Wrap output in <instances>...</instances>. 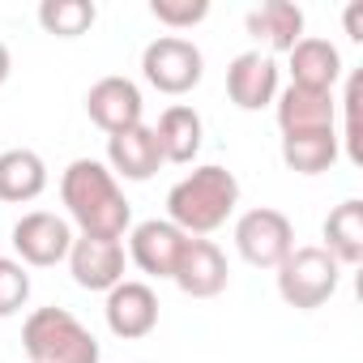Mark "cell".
<instances>
[{"label": "cell", "instance_id": "6da1fadb", "mask_svg": "<svg viewBox=\"0 0 363 363\" xmlns=\"http://www.w3.org/2000/svg\"><path fill=\"white\" fill-rule=\"evenodd\" d=\"M60 197L69 206V218L82 227V235L120 240L128 231V223H133V206L120 193V179L94 158H73L65 167Z\"/></svg>", "mask_w": 363, "mask_h": 363}, {"label": "cell", "instance_id": "7a4b0ae2", "mask_svg": "<svg viewBox=\"0 0 363 363\" xmlns=\"http://www.w3.org/2000/svg\"><path fill=\"white\" fill-rule=\"evenodd\" d=\"M235 206H240V179L227 167L210 162V167L189 171L167 193V223H175L193 240H206L235 214Z\"/></svg>", "mask_w": 363, "mask_h": 363}, {"label": "cell", "instance_id": "3957f363", "mask_svg": "<svg viewBox=\"0 0 363 363\" xmlns=\"http://www.w3.org/2000/svg\"><path fill=\"white\" fill-rule=\"evenodd\" d=\"M22 346L30 363H99L94 333L69 308H35L22 325Z\"/></svg>", "mask_w": 363, "mask_h": 363}, {"label": "cell", "instance_id": "277c9868", "mask_svg": "<svg viewBox=\"0 0 363 363\" xmlns=\"http://www.w3.org/2000/svg\"><path fill=\"white\" fill-rule=\"evenodd\" d=\"M337 282H342V265L320 244L291 248V257L278 265V295L299 312L325 308L337 295Z\"/></svg>", "mask_w": 363, "mask_h": 363}, {"label": "cell", "instance_id": "5b68a950", "mask_svg": "<svg viewBox=\"0 0 363 363\" xmlns=\"http://www.w3.org/2000/svg\"><path fill=\"white\" fill-rule=\"evenodd\" d=\"M141 73L158 94H189L201 73H206V56L193 39H179V35H158L145 52H141Z\"/></svg>", "mask_w": 363, "mask_h": 363}, {"label": "cell", "instance_id": "8992f818", "mask_svg": "<svg viewBox=\"0 0 363 363\" xmlns=\"http://www.w3.org/2000/svg\"><path fill=\"white\" fill-rule=\"evenodd\" d=\"M235 248H240V257H244L248 265H257V269H278V265L291 257V248H295V227H291V218H286L282 210L257 206V210H248V214L235 223Z\"/></svg>", "mask_w": 363, "mask_h": 363}, {"label": "cell", "instance_id": "52a82bcc", "mask_svg": "<svg viewBox=\"0 0 363 363\" xmlns=\"http://www.w3.org/2000/svg\"><path fill=\"white\" fill-rule=\"evenodd\" d=\"M69 248H73V227L60 214L30 210L13 227V252L22 257V265H35V269L60 265L69 257Z\"/></svg>", "mask_w": 363, "mask_h": 363}, {"label": "cell", "instance_id": "ba28073f", "mask_svg": "<svg viewBox=\"0 0 363 363\" xmlns=\"http://www.w3.org/2000/svg\"><path fill=\"white\" fill-rule=\"evenodd\" d=\"M184 244H189V235L179 231L175 223H167V218H145V223H137L133 235H128V257H133V265H137L141 274H150V278H171L175 265H179Z\"/></svg>", "mask_w": 363, "mask_h": 363}, {"label": "cell", "instance_id": "9c48e42d", "mask_svg": "<svg viewBox=\"0 0 363 363\" xmlns=\"http://www.w3.org/2000/svg\"><path fill=\"white\" fill-rule=\"evenodd\" d=\"M227 278H231V269H227L223 248L214 240H193L189 235V244H184V252H179V265H175L171 282L184 291L189 299H214V295L227 291Z\"/></svg>", "mask_w": 363, "mask_h": 363}, {"label": "cell", "instance_id": "30bf717a", "mask_svg": "<svg viewBox=\"0 0 363 363\" xmlns=\"http://www.w3.org/2000/svg\"><path fill=\"white\" fill-rule=\"evenodd\" d=\"M65 261L82 291H111L116 282H124V244L120 240L73 235V248Z\"/></svg>", "mask_w": 363, "mask_h": 363}, {"label": "cell", "instance_id": "8fae6325", "mask_svg": "<svg viewBox=\"0 0 363 363\" xmlns=\"http://www.w3.org/2000/svg\"><path fill=\"white\" fill-rule=\"evenodd\" d=\"M141 111H145L141 90H137V82H128V77H103V82H94V86L86 90V116H90L107 137H116V133H124V128H137V124H141Z\"/></svg>", "mask_w": 363, "mask_h": 363}, {"label": "cell", "instance_id": "7c38bea8", "mask_svg": "<svg viewBox=\"0 0 363 363\" xmlns=\"http://www.w3.org/2000/svg\"><path fill=\"white\" fill-rule=\"evenodd\" d=\"M107 329L116 333V337H124V342H137V337H145V333H154V325H158V295H154V286L150 282H116L111 291H107Z\"/></svg>", "mask_w": 363, "mask_h": 363}, {"label": "cell", "instance_id": "4fadbf2b", "mask_svg": "<svg viewBox=\"0 0 363 363\" xmlns=\"http://www.w3.org/2000/svg\"><path fill=\"white\" fill-rule=\"evenodd\" d=\"M227 94L240 111H261L278 99V65L261 52H240L227 69Z\"/></svg>", "mask_w": 363, "mask_h": 363}, {"label": "cell", "instance_id": "5bb4252c", "mask_svg": "<svg viewBox=\"0 0 363 363\" xmlns=\"http://www.w3.org/2000/svg\"><path fill=\"white\" fill-rule=\"evenodd\" d=\"M286 56H291V86H299V90L333 94V86L342 82V52L329 39L303 35Z\"/></svg>", "mask_w": 363, "mask_h": 363}, {"label": "cell", "instance_id": "9a60e30c", "mask_svg": "<svg viewBox=\"0 0 363 363\" xmlns=\"http://www.w3.org/2000/svg\"><path fill=\"white\" fill-rule=\"evenodd\" d=\"M107 171L111 175H120V179H150V175H158V167H162V150H158V137H154V128H145V124H137V128H124V133H116V137H107Z\"/></svg>", "mask_w": 363, "mask_h": 363}, {"label": "cell", "instance_id": "2e32d148", "mask_svg": "<svg viewBox=\"0 0 363 363\" xmlns=\"http://www.w3.org/2000/svg\"><path fill=\"white\" fill-rule=\"evenodd\" d=\"M248 35L257 43H265L269 52H291L303 39V9L291 5V0H265V5L248 9L244 18Z\"/></svg>", "mask_w": 363, "mask_h": 363}, {"label": "cell", "instance_id": "e0dca14e", "mask_svg": "<svg viewBox=\"0 0 363 363\" xmlns=\"http://www.w3.org/2000/svg\"><path fill=\"white\" fill-rule=\"evenodd\" d=\"M48 189V162L35 150H5L0 154V206H26Z\"/></svg>", "mask_w": 363, "mask_h": 363}, {"label": "cell", "instance_id": "ac0fdd59", "mask_svg": "<svg viewBox=\"0 0 363 363\" xmlns=\"http://www.w3.org/2000/svg\"><path fill=\"white\" fill-rule=\"evenodd\" d=\"M274 107H278V128H282V137L333 128V111H337L333 94H312V90H299V86H286V90L274 99Z\"/></svg>", "mask_w": 363, "mask_h": 363}, {"label": "cell", "instance_id": "d6986e66", "mask_svg": "<svg viewBox=\"0 0 363 363\" xmlns=\"http://www.w3.org/2000/svg\"><path fill=\"white\" fill-rule=\"evenodd\" d=\"M158 150H162V162H193L197 150H201V116L189 107V103H171L162 116H158Z\"/></svg>", "mask_w": 363, "mask_h": 363}, {"label": "cell", "instance_id": "ffe728a7", "mask_svg": "<svg viewBox=\"0 0 363 363\" xmlns=\"http://www.w3.org/2000/svg\"><path fill=\"white\" fill-rule=\"evenodd\" d=\"M320 231H325L320 248L337 265H359L363 261V201L359 197H346L342 206H333Z\"/></svg>", "mask_w": 363, "mask_h": 363}, {"label": "cell", "instance_id": "44dd1931", "mask_svg": "<svg viewBox=\"0 0 363 363\" xmlns=\"http://www.w3.org/2000/svg\"><path fill=\"white\" fill-rule=\"evenodd\" d=\"M342 154V141H337V128H316V133H291L282 137V162L295 171V175H320L337 162Z\"/></svg>", "mask_w": 363, "mask_h": 363}, {"label": "cell", "instance_id": "7402d4cb", "mask_svg": "<svg viewBox=\"0 0 363 363\" xmlns=\"http://www.w3.org/2000/svg\"><path fill=\"white\" fill-rule=\"evenodd\" d=\"M94 0H43L39 5V26L56 39H82L94 26Z\"/></svg>", "mask_w": 363, "mask_h": 363}, {"label": "cell", "instance_id": "603a6c76", "mask_svg": "<svg viewBox=\"0 0 363 363\" xmlns=\"http://www.w3.org/2000/svg\"><path fill=\"white\" fill-rule=\"evenodd\" d=\"M30 299V274L22 261L13 257H0V316H13L22 312Z\"/></svg>", "mask_w": 363, "mask_h": 363}, {"label": "cell", "instance_id": "cb8c5ba5", "mask_svg": "<svg viewBox=\"0 0 363 363\" xmlns=\"http://www.w3.org/2000/svg\"><path fill=\"white\" fill-rule=\"evenodd\" d=\"M150 13L171 30H189L210 18V0H150Z\"/></svg>", "mask_w": 363, "mask_h": 363}, {"label": "cell", "instance_id": "d4e9b609", "mask_svg": "<svg viewBox=\"0 0 363 363\" xmlns=\"http://www.w3.org/2000/svg\"><path fill=\"white\" fill-rule=\"evenodd\" d=\"M359 99H363V77L354 73L350 82H346V133L337 137V141H346V158L359 167L363 162V137H359Z\"/></svg>", "mask_w": 363, "mask_h": 363}, {"label": "cell", "instance_id": "484cf974", "mask_svg": "<svg viewBox=\"0 0 363 363\" xmlns=\"http://www.w3.org/2000/svg\"><path fill=\"white\" fill-rule=\"evenodd\" d=\"M346 35L354 43H363V0H354V5L346 9Z\"/></svg>", "mask_w": 363, "mask_h": 363}, {"label": "cell", "instance_id": "4316f807", "mask_svg": "<svg viewBox=\"0 0 363 363\" xmlns=\"http://www.w3.org/2000/svg\"><path fill=\"white\" fill-rule=\"evenodd\" d=\"M9 73H13V56H9V48L0 43V86L9 82Z\"/></svg>", "mask_w": 363, "mask_h": 363}]
</instances>
